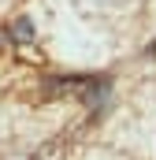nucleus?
<instances>
[{
    "instance_id": "nucleus-1",
    "label": "nucleus",
    "mask_w": 156,
    "mask_h": 160,
    "mask_svg": "<svg viewBox=\"0 0 156 160\" xmlns=\"http://www.w3.org/2000/svg\"><path fill=\"white\" fill-rule=\"evenodd\" d=\"M34 38V26H30V19H19L15 22V41H30Z\"/></svg>"
}]
</instances>
